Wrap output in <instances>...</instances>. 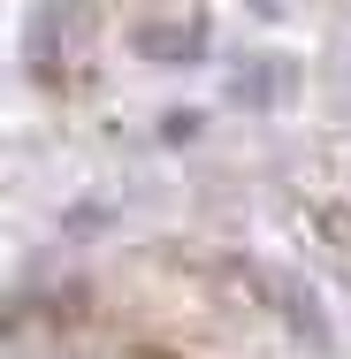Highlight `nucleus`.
<instances>
[{
	"label": "nucleus",
	"instance_id": "1",
	"mask_svg": "<svg viewBox=\"0 0 351 359\" xmlns=\"http://www.w3.org/2000/svg\"><path fill=\"white\" fill-rule=\"evenodd\" d=\"M92 39V0H39L31 23H23V69L31 76H69L76 46Z\"/></svg>",
	"mask_w": 351,
	"mask_h": 359
},
{
	"label": "nucleus",
	"instance_id": "2",
	"mask_svg": "<svg viewBox=\"0 0 351 359\" xmlns=\"http://www.w3.org/2000/svg\"><path fill=\"white\" fill-rule=\"evenodd\" d=\"M130 54L153 62V69H199V62L214 54V23L199 15V8H184V15H176V8H168V15L145 8L138 23H130Z\"/></svg>",
	"mask_w": 351,
	"mask_h": 359
},
{
	"label": "nucleus",
	"instance_id": "3",
	"mask_svg": "<svg viewBox=\"0 0 351 359\" xmlns=\"http://www.w3.org/2000/svg\"><path fill=\"white\" fill-rule=\"evenodd\" d=\"M260 298H268V313H275L313 359H336V321H329V306L313 298L305 276H290V268H260Z\"/></svg>",
	"mask_w": 351,
	"mask_h": 359
},
{
	"label": "nucleus",
	"instance_id": "4",
	"mask_svg": "<svg viewBox=\"0 0 351 359\" xmlns=\"http://www.w3.org/2000/svg\"><path fill=\"white\" fill-rule=\"evenodd\" d=\"M221 100L245 107V115H282V107L298 100V69H290L282 54H237L229 76H221Z\"/></svg>",
	"mask_w": 351,
	"mask_h": 359
},
{
	"label": "nucleus",
	"instance_id": "5",
	"mask_svg": "<svg viewBox=\"0 0 351 359\" xmlns=\"http://www.w3.org/2000/svg\"><path fill=\"white\" fill-rule=\"evenodd\" d=\"M313 229H321V245H329V260L351 276V207H313Z\"/></svg>",
	"mask_w": 351,
	"mask_h": 359
},
{
	"label": "nucleus",
	"instance_id": "6",
	"mask_svg": "<svg viewBox=\"0 0 351 359\" xmlns=\"http://www.w3.org/2000/svg\"><path fill=\"white\" fill-rule=\"evenodd\" d=\"M160 138H176V145H184V138H199V115H191V107H168V123H160Z\"/></svg>",
	"mask_w": 351,
	"mask_h": 359
},
{
	"label": "nucleus",
	"instance_id": "7",
	"mask_svg": "<svg viewBox=\"0 0 351 359\" xmlns=\"http://www.w3.org/2000/svg\"><path fill=\"white\" fill-rule=\"evenodd\" d=\"M252 15H260V23H275V15H290V0H252Z\"/></svg>",
	"mask_w": 351,
	"mask_h": 359
},
{
	"label": "nucleus",
	"instance_id": "8",
	"mask_svg": "<svg viewBox=\"0 0 351 359\" xmlns=\"http://www.w3.org/2000/svg\"><path fill=\"white\" fill-rule=\"evenodd\" d=\"M344 69H351V46H344Z\"/></svg>",
	"mask_w": 351,
	"mask_h": 359
}]
</instances>
